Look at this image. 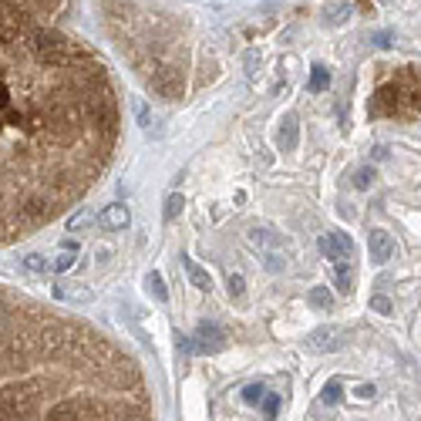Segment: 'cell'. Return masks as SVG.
Here are the masks:
<instances>
[{
	"label": "cell",
	"mask_w": 421,
	"mask_h": 421,
	"mask_svg": "<svg viewBox=\"0 0 421 421\" xmlns=\"http://www.w3.org/2000/svg\"><path fill=\"white\" fill-rule=\"evenodd\" d=\"M75 0H0V246L98 183L122 111L102 57L68 30Z\"/></svg>",
	"instance_id": "6da1fadb"
},
{
	"label": "cell",
	"mask_w": 421,
	"mask_h": 421,
	"mask_svg": "<svg viewBox=\"0 0 421 421\" xmlns=\"http://www.w3.org/2000/svg\"><path fill=\"white\" fill-rule=\"evenodd\" d=\"M0 421H152V401L102 330L0 287Z\"/></svg>",
	"instance_id": "7a4b0ae2"
},
{
	"label": "cell",
	"mask_w": 421,
	"mask_h": 421,
	"mask_svg": "<svg viewBox=\"0 0 421 421\" xmlns=\"http://www.w3.org/2000/svg\"><path fill=\"white\" fill-rule=\"evenodd\" d=\"M317 250L330 260H350L354 256V243L347 233H330V236H320L317 239Z\"/></svg>",
	"instance_id": "3957f363"
},
{
	"label": "cell",
	"mask_w": 421,
	"mask_h": 421,
	"mask_svg": "<svg viewBox=\"0 0 421 421\" xmlns=\"http://www.w3.org/2000/svg\"><path fill=\"white\" fill-rule=\"evenodd\" d=\"M129 223H132V212H129V206H122V203L105 206L102 216H98V226H102L105 233H118V230H125Z\"/></svg>",
	"instance_id": "277c9868"
},
{
	"label": "cell",
	"mask_w": 421,
	"mask_h": 421,
	"mask_svg": "<svg viewBox=\"0 0 421 421\" xmlns=\"http://www.w3.org/2000/svg\"><path fill=\"white\" fill-rule=\"evenodd\" d=\"M368 250H371V260H374V263H388V260L395 256V239L388 236L384 230H371Z\"/></svg>",
	"instance_id": "5b68a950"
},
{
	"label": "cell",
	"mask_w": 421,
	"mask_h": 421,
	"mask_svg": "<svg viewBox=\"0 0 421 421\" xmlns=\"http://www.w3.org/2000/svg\"><path fill=\"white\" fill-rule=\"evenodd\" d=\"M192 341H199V344H196V350H219V347H223V341H226V334H223V330H219L216 324L203 320Z\"/></svg>",
	"instance_id": "8992f818"
},
{
	"label": "cell",
	"mask_w": 421,
	"mask_h": 421,
	"mask_svg": "<svg viewBox=\"0 0 421 421\" xmlns=\"http://www.w3.org/2000/svg\"><path fill=\"white\" fill-rule=\"evenodd\" d=\"M337 337H341V330H337V327H317L314 334H310V341H307V347H310V350H320V354H327V350H334V347H337Z\"/></svg>",
	"instance_id": "52a82bcc"
},
{
	"label": "cell",
	"mask_w": 421,
	"mask_h": 421,
	"mask_svg": "<svg viewBox=\"0 0 421 421\" xmlns=\"http://www.w3.org/2000/svg\"><path fill=\"white\" fill-rule=\"evenodd\" d=\"M54 297L64 300V303H88L91 300V290L78 287V283H54Z\"/></svg>",
	"instance_id": "ba28073f"
},
{
	"label": "cell",
	"mask_w": 421,
	"mask_h": 421,
	"mask_svg": "<svg viewBox=\"0 0 421 421\" xmlns=\"http://www.w3.org/2000/svg\"><path fill=\"white\" fill-rule=\"evenodd\" d=\"M183 266H185V273H189V280H192V287H196V290H209L212 287V277L199 263H196V260L183 256Z\"/></svg>",
	"instance_id": "9c48e42d"
},
{
	"label": "cell",
	"mask_w": 421,
	"mask_h": 421,
	"mask_svg": "<svg viewBox=\"0 0 421 421\" xmlns=\"http://www.w3.org/2000/svg\"><path fill=\"white\" fill-rule=\"evenodd\" d=\"M280 149H283V152H293V149H297V115H287V118H283V129H280Z\"/></svg>",
	"instance_id": "30bf717a"
},
{
	"label": "cell",
	"mask_w": 421,
	"mask_h": 421,
	"mask_svg": "<svg viewBox=\"0 0 421 421\" xmlns=\"http://www.w3.org/2000/svg\"><path fill=\"white\" fill-rule=\"evenodd\" d=\"M183 206H185L183 196H179V192H169V196H165V203H162V219H165V223H176V219H179V212H183Z\"/></svg>",
	"instance_id": "8fae6325"
},
{
	"label": "cell",
	"mask_w": 421,
	"mask_h": 421,
	"mask_svg": "<svg viewBox=\"0 0 421 421\" xmlns=\"http://www.w3.org/2000/svg\"><path fill=\"white\" fill-rule=\"evenodd\" d=\"M145 290L156 297L158 303H165V300H169V290H165V280H162V273H158V270L145 273Z\"/></svg>",
	"instance_id": "7c38bea8"
},
{
	"label": "cell",
	"mask_w": 421,
	"mask_h": 421,
	"mask_svg": "<svg viewBox=\"0 0 421 421\" xmlns=\"http://www.w3.org/2000/svg\"><path fill=\"white\" fill-rule=\"evenodd\" d=\"M75 256H78V243H64L61 253L54 256L51 270H71V266H75Z\"/></svg>",
	"instance_id": "4fadbf2b"
},
{
	"label": "cell",
	"mask_w": 421,
	"mask_h": 421,
	"mask_svg": "<svg viewBox=\"0 0 421 421\" xmlns=\"http://www.w3.org/2000/svg\"><path fill=\"white\" fill-rule=\"evenodd\" d=\"M307 300H310V307H317V310H330V307H334L330 290H324V287H314L310 293H307Z\"/></svg>",
	"instance_id": "5bb4252c"
},
{
	"label": "cell",
	"mask_w": 421,
	"mask_h": 421,
	"mask_svg": "<svg viewBox=\"0 0 421 421\" xmlns=\"http://www.w3.org/2000/svg\"><path fill=\"white\" fill-rule=\"evenodd\" d=\"M327 84H330V71L324 68V64H317L314 68V75H310V91H327Z\"/></svg>",
	"instance_id": "9a60e30c"
},
{
	"label": "cell",
	"mask_w": 421,
	"mask_h": 421,
	"mask_svg": "<svg viewBox=\"0 0 421 421\" xmlns=\"http://www.w3.org/2000/svg\"><path fill=\"white\" fill-rule=\"evenodd\" d=\"M341 395H344L341 381H327V384H324V391H320V401H324V404H337Z\"/></svg>",
	"instance_id": "2e32d148"
},
{
	"label": "cell",
	"mask_w": 421,
	"mask_h": 421,
	"mask_svg": "<svg viewBox=\"0 0 421 421\" xmlns=\"http://www.w3.org/2000/svg\"><path fill=\"white\" fill-rule=\"evenodd\" d=\"M91 219H95V216H91V209H84V206H81V209L75 212V216H71V219H68V230H71V233H78L81 226H88V223H91Z\"/></svg>",
	"instance_id": "e0dca14e"
},
{
	"label": "cell",
	"mask_w": 421,
	"mask_h": 421,
	"mask_svg": "<svg viewBox=\"0 0 421 421\" xmlns=\"http://www.w3.org/2000/svg\"><path fill=\"white\" fill-rule=\"evenodd\" d=\"M24 266H27V270H34V273H44V270H51V263H48L41 253H27V256H24Z\"/></svg>",
	"instance_id": "ac0fdd59"
},
{
	"label": "cell",
	"mask_w": 421,
	"mask_h": 421,
	"mask_svg": "<svg viewBox=\"0 0 421 421\" xmlns=\"http://www.w3.org/2000/svg\"><path fill=\"white\" fill-rule=\"evenodd\" d=\"M371 310H374V314H384V317H388L391 310H395V303H391L384 293H377V297H371Z\"/></svg>",
	"instance_id": "d6986e66"
},
{
	"label": "cell",
	"mask_w": 421,
	"mask_h": 421,
	"mask_svg": "<svg viewBox=\"0 0 421 421\" xmlns=\"http://www.w3.org/2000/svg\"><path fill=\"white\" fill-rule=\"evenodd\" d=\"M263 397H266L263 384H250V388H243V401H246V404H260Z\"/></svg>",
	"instance_id": "ffe728a7"
},
{
	"label": "cell",
	"mask_w": 421,
	"mask_h": 421,
	"mask_svg": "<svg viewBox=\"0 0 421 421\" xmlns=\"http://www.w3.org/2000/svg\"><path fill=\"white\" fill-rule=\"evenodd\" d=\"M371 183H374V169H371V165H364V169L354 172V189H368Z\"/></svg>",
	"instance_id": "44dd1931"
},
{
	"label": "cell",
	"mask_w": 421,
	"mask_h": 421,
	"mask_svg": "<svg viewBox=\"0 0 421 421\" xmlns=\"http://www.w3.org/2000/svg\"><path fill=\"white\" fill-rule=\"evenodd\" d=\"M280 401H283L280 395H266L263 401H260V404H263V415H266V418H277V411H280Z\"/></svg>",
	"instance_id": "7402d4cb"
},
{
	"label": "cell",
	"mask_w": 421,
	"mask_h": 421,
	"mask_svg": "<svg viewBox=\"0 0 421 421\" xmlns=\"http://www.w3.org/2000/svg\"><path fill=\"white\" fill-rule=\"evenodd\" d=\"M334 283H337L344 293H350V270H347V266H337V270H334Z\"/></svg>",
	"instance_id": "603a6c76"
},
{
	"label": "cell",
	"mask_w": 421,
	"mask_h": 421,
	"mask_svg": "<svg viewBox=\"0 0 421 421\" xmlns=\"http://www.w3.org/2000/svg\"><path fill=\"white\" fill-rule=\"evenodd\" d=\"M226 283H230V293H233V297H239V293L246 290V283H243V277H239V273H230V280H226Z\"/></svg>",
	"instance_id": "cb8c5ba5"
},
{
	"label": "cell",
	"mask_w": 421,
	"mask_h": 421,
	"mask_svg": "<svg viewBox=\"0 0 421 421\" xmlns=\"http://www.w3.org/2000/svg\"><path fill=\"white\" fill-rule=\"evenodd\" d=\"M256 61H260V51H250V54H246V68H250V75H253V68H256Z\"/></svg>",
	"instance_id": "d4e9b609"
},
{
	"label": "cell",
	"mask_w": 421,
	"mask_h": 421,
	"mask_svg": "<svg viewBox=\"0 0 421 421\" xmlns=\"http://www.w3.org/2000/svg\"><path fill=\"white\" fill-rule=\"evenodd\" d=\"M374 395V388H371V384H361V388H357V397H371Z\"/></svg>",
	"instance_id": "484cf974"
}]
</instances>
